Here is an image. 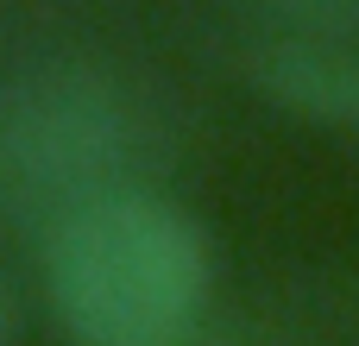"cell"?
<instances>
[{"label":"cell","mask_w":359,"mask_h":346,"mask_svg":"<svg viewBox=\"0 0 359 346\" xmlns=\"http://www.w3.org/2000/svg\"><path fill=\"white\" fill-rule=\"evenodd\" d=\"M215 252L189 208L114 189L44 227V290L82 346H164L208 315Z\"/></svg>","instance_id":"obj_1"},{"label":"cell","mask_w":359,"mask_h":346,"mask_svg":"<svg viewBox=\"0 0 359 346\" xmlns=\"http://www.w3.org/2000/svg\"><path fill=\"white\" fill-rule=\"evenodd\" d=\"M158 158V113L107 63L44 57L0 76V214H38L139 189Z\"/></svg>","instance_id":"obj_2"},{"label":"cell","mask_w":359,"mask_h":346,"mask_svg":"<svg viewBox=\"0 0 359 346\" xmlns=\"http://www.w3.org/2000/svg\"><path fill=\"white\" fill-rule=\"evenodd\" d=\"M240 69H246V82L271 107H284V113H297L309 126H328V132L359 139V50L271 32V38L246 44Z\"/></svg>","instance_id":"obj_3"},{"label":"cell","mask_w":359,"mask_h":346,"mask_svg":"<svg viewBox=\"0 0 359 346\" xmlns=\"http://www.w3.org/2000/svg\"><path fill=\"white\" fill-rule=\"evenodd\" d=\"M284 38H309V44H347L359 50V0H259Z\"/></svg>","instance_id":"obj_4"},{"label":"cell","mask_w":359,"mask_h":346,"mask_svg":"<svg viewBox=\"0 0 359 346\" xmlns=\"http://www.w3.org/2000/svg\"><path fill=\"white\" fill-rule=\"evenodd\" d=\"M164 346H265V340H259L246 321H208V315H202L189 334H177V340H164Z\"/></svg>","instance_id":"obj_5"},{"label":"cell","mask_w":359,"mask_h":346,"mask_svg":"<svg viewBox=\"0 0 359 346\" xmlns=\"http://www.w3.org/2000/svg\"><path fill=\"white\" fill-rule=\"evenodd\" d=\"M6 334H13V296H6V284H0V346H6Z\"/></svg>","instance_id":"obj_6"}]
</instances>
